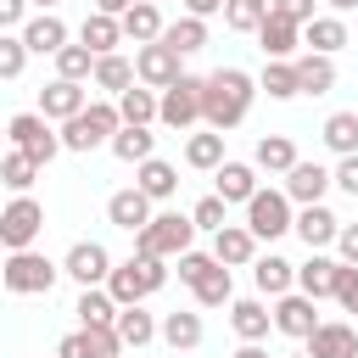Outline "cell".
<instances>
[{
    "label": "cell",
    "instance_id": "obj_1",
    "mask_svg": "<svg viewBox=\"0 0 358 358\" xmlns=\"http://www.w3.org/2000/svg\"><path fill=\"white\" fill-rule=\"evenodd\" d=\"M252 78L241 73V67H218V73H207L201 78V117H207V129H235L241 117H246V106H252Z\"/></svg>",
    "mask_w": 358,
    "mask_h": 358
},
{
    "label": "cell",
    "instance_id": "obj_2",
    "mask_svg": "<svg viewBox=\"0 0 358 358\" xmlns=\"http://www.w3.org/2000/svg\"><path fill=\"white\" fill-rule=\"evenodd\" d=\"M162 285H168L162 257H140V252L106 274V291H112V302H117V308H134L140 296H151V291H162Z\"/></svg>",
    "mask_w": 358,
    "mask_h": 358
},
{
    "label": "cell",
    "instance_id": "obj_3",
    "mask_svg": "<svg viewBox=\"0 0 358 358\" xmlns=\"http://www.w3.org/2000/svg\"><path fill=\"white\" fill-rule=\"evenodd\" d=\"M117 129H123L117 106L90 101L78 117H67V123H62V145H67V151H95V145H112V134H117Z\"/></svg>",
    "mask_w": 358,
    "mask_h": 358
},
{
    "label": "cell",
    "instance_id": "obj_4",
    "mask_svg": "<svg viewBox=\"0 0 358 358\" xmlns=\"http://www.w3.org/2000/svg\"><path fill=\"white\" fill-rule=\"evenodd\" d=\"M190 235H196V224L185 213H162V218H151L134 235V252L140 257H185L190 252Z\"/></svg>",
    "mask_w": 358,
    "mask_h": 358
},
{
    "label": "cell",
    "instance_id": "obj_5",
    "mask_svg": "<svg viewBox=\"0 0 358 358\" xmlns=\"http://www.w3.org/2000/svg\"><path fill=\"white\" fill-rule=\"evenodd\" d=\"M56 274H62V268L28 246V252H11V257H6V280H0V285L17 291V296H45V291L56 285Z\"/></svg>",
    "mask_w": 358,
    "mask_h": 358
},
{
    "label": "cell",
    "instance_id": "obj_6",
    "mask_svg": "<svg viewBox=\"0 0 358 358\" xmlns=\"http://www.w3.org/2000/svg\"><path fill=\"white\" fill-rule=\"evenodd\" d=\"M291 224H296V218H291V196H285V190H257V196L246 201V229H252L257 241H280Z\"/></svg>",
    "mask_w": 358,
    "mask_h": 358
},
{
    "label": "cell",
    "instance_id": "obj_7",
    "mask_svg": "<svg viewBox=\"0 0 358 358\" xmlns=\"http://www.w3.org/2000/svg\"><path fill=\"white\" fill-rule=\"evenodd\" d=\"M6 134H11V140H17V151H22L28 162H39V168H45V162L62 151V134H50V123H45L39 112L11 117V123H6Z\"/></svg>",
    "mask_w": 358,
    "mask_h": 358
},
{
    "label": "cell",
    "instance_id": "obj_8",
    "mask_svg": "<svg viewBox=\"0 0 358 358\" xmlns=\"http://www.w3.org/2000/svg\"><path fill=\"white\" fill-rule=\"evenodd\" d=\"M39 229H45V207H39L34 196H17V201L0 213V246H11V252H28Z\"/></svg>",
    "mask_w": 358,
    "mask_h": 358
},
{
    "label": "cell",
    "instance_id": "obj_9",
    "mask_svg": "<svg viewBox=\"0 0 358 358\" xmlns=\"http://www.w3.org/2000/svg\"><path fill=\"white\" fill-rule=\"evenodd\" d=\"M157 117L168 123V129H190L196 117H201V78H179V84H168L162 90V101H157Z\"/></svg>",
    "mask_w": 358,
    "mask_h": 358
},
{
    "label": "cell",
    "instance_id": "obj_10",
    "mask_svg": "<svg viewBox=\"0 0 358 358\" xmlns=\"http://www.w3.org/2000/svg\"><path fill=\"white\" fill-rule=\"evenodd\" d=\"M134 73H140L151 90H168V84H179V78H185V73H179V50H168L162 39H157V45H140Z\"/></svg>",
    "mask_w": 358,
    "mask_h": 358
},
{
    "label": "cell",
    "instance_id": "obj_11",
    "mask_svg": "<svg viewBox=\"0 0 358 358\" xmlns=\"http://www.w3.org/2000/svg\"><path fill=\"white\" fill-rule=\"evenodd\" d=\"M62 268L90 291V285H101V280L112 274V257H106V246H101V241H78V246L67 252V263H62Z\"/></svg>",
    "mask_w": 358,
    "mask_h": 358
},
{
    "label": "cell",
    "instance_id": "obj_12",
    "mask_svg": "<svg viewBox=\"0 0 358 358\" xmlns=\"http://www.w3.org/2000/svg\"><path fill=\"white\" fill-rule=\"evenodd\" d=\"M274 330H285V336H296V341H308V336L319 330V313H313V296H302V291L291 296V291H285V296L274 302Z\"/></svg>",
    "mask_w": 358,
    "mask_h": 358
},
{
    "label": "cell",
    "instance_id": "obj_13",
    "mask_svg": "<svg viewBox=\"0 0 358 358\" xmlns=\"http://www.w3.org/2000/svg\"><path fill=\"white\" fill-rule=\"evenodd\" d=\"M106 218H112L117 229L140 235V229L151 224V196H145V190H117V196L106 201Z\"/></svg>",
    "mask_w": 358,
    "mask_h": 358
},
{
    "label": "cell",
    "instance_id": "obj_14",
    "mask_svg": "<svg viewBox=\"0 0 358 358\" xmlns=\"http://www.w3.org/2000/svg\"><path fill=\"white\" fill-rule=\"evenodd\" d=\"M252 252H257V235H252L246 224H224V229L213 235V257H218L224 268H241V263H252Z\"/></svg>",
    "mask_w": 358,
    "mask_h": 358
},
{
    "label": "cell",
    "instance_id": "obj_15",
    "mask_svg": "<svg viewBox=\"0 0 358 358\" xmlns=\"http://www.w3.org/2000/svg\"><path fill=\"white\" fill-rule=\"evenodd\" d=\"M308 358H358V330L352 324H319L308 336Z\"/></svg>",
    "mask_w": 358,
    "mask_h": 358
},
{
    "label": "cell",
    "instance_id": "obj_16",
    "mask_svg": "<svg viewBox=\"0 0 358 358\" xmlns=\"http://www.w3.org/2000/svg\"><path fill=\"white\" fill-rule=\"evenodd\" d=\"M22 45H28L34 56H56V50L67 45V22H62L56 11H45V17L22 22Z\"/></svg>",
    "mask_w": 358,
    "mask_h": 358
},
{
    "label": "cell",
    "instance_id": "obj_17",
    "mask_svg": "<svg viewBox=\"0 0 358 358\" xmlns=\"http://www.w3.org/2000/svg\"><path fill=\"white\" fill-rule=\"evenodd\" d=\"M84 112V84H67V78H56V84H45L39 90V117H78Z\"/></svg>",
    "mask_w": 358,
    "mask_h": 358
},
{
    "label": "cell",
    "instance_id": "obj_18",
    "mask_svg": "<svg viewBox=\"0 0 358 358\" xmlns=\"http://www.w3.org/2000/svg\"><path fill=\"white\" fill-rule=\"evenodd\" d=\"M330 190V173L319 168V162H296L291 173H285V196L291 201H302V207H319V196Z\"/></svg>",
    "mask_w": 358,
    "mask_h": 358
},
{
    "label": "cell",
    "instance_id": "obj_19",
    "mask_svg": "<svg viewBox=\"0 0 358 358\" xmlns=\"http://www.w3.org/2000/svg\"><path fill=\"white\" fill-rule=\"evenodd\" d=\"M257 39H263V56H268V62H291V50H296V39H302V28L268 11V17H263V28H257Z\"/></svg>",
    "mask_w": 358,
    "mask_h": 358
},
{
    "label": "cell",
    "instance_id": "obj_20",
    "mask_svg": "<svg viewBox=\"0 0 358 358\" xmlns=\"http://www.w3.org/2000/svg\"><path fill=\"white\" fill-rule=\"evenodd\" d=\"M117 39H123V22H117V17H101V11H90L84 28H78V45H84L90 56H112Z\"/></svg>",
    "mask_w": 358,
    "mask_h": 358
},
{
    "label": "cell",
    "instance_id": "obj_21",
    "mask_svg": "<svg viewBox=\"0 0 358 358\" xmlns=\"http://www.w3.org/2000/svg\"><path fill=\"white\" fill-rule=\"evenodd\" d=\"M296 67V95H324V90H336V62L330 56H302V62H291Z\"/></svg>",
    "mask_w": 358,
    "mask_h": 358
},
{
    "label": "cell",
    "instance_id": "obj_22",
    "mask_svg": "<svg viewBox=\"0 0 358 358\" xmlns=\"http://www.w3.org/2000/svg\"><path fill=\"white\" fill-rule=\"evenodd\" d=\"M291 229H296V235H302V241H308V246H330V241H336V235H341V218H336V213H330V207H302V213H296V224H291Z\"/></svg>",
    "mask_w": 358,
    "mask_h": 358
},
{
    "label": "cell",
    "instance_id": "obj_23",
    "mask_svg": "<svg viewBox=\"0 0 358 358\" xmlns=\"http://www.w3.org/2000/svg\"><path fill=\"white\" fill-rule=\"evenodd\" d=\"M117 22H123V34H129L134 45H157V39H162V17H157V6H151V0H134Z\"/></svg>",
    "mask_w": 358,
    "mask_h": 358
},
{
    "label": "cell",
    "instance_id": "obj_24",
    "mask_svg": "<svg viewBox=\"0 0 358 358\" xmlns=\"http://www.w3.org/2000/svg\"><path fill=\"white\" fill-rule=\"evenodd\" d=\"M229 324H235V336H241V341H263V336H268V324H274V313H268L257 296H246V302H235V308H229Z\"/></svg>",
    "mask_w": 358,
    "mask_h": 358
},
{
    "label": "cell",
    "instance_id": "obj_25",
    "mask_svg": "<svg viewBox=\"0 0 358 358\" xmlns=\"http://www.w3.org/2000/svg\"><path fill=\"white\" fill-rule=\"evenodd\" d=\"M151 151H157V134H151V129L123 123V129L112 134V157H117V162H151Z\"/></svg>",
    "mask_w": 358,
    "mask_h": 358
},
{
    "label": "cell",
    "instance_id": "obj_26",
    "mask_svg": "<svg viewBox=\"0 0 358 358\" xmlns=\"http://www.w3.org/2000/svg\"><path fill=\"white\" fill-rule=\"evenodd\" d=\"M257 196V173L246 162H218V201H252Z\"/></svg>",
    "mask_w": 358,
    "mask_h": 358
},
{
    "label": "cell",
    "instance_id": "obj_27",
    "mask_svg": "<svg viewBox=\"0 0 358 358\" xmlns=\"http://www.w3.org/2000/svg\"><path fill=\"white\" fill-rule=\"evenodd\" d=\"M336 268L341 263H330V257H308L302 268H296V285H302V296H336Z\"/></svg>",
    "mask_w": 358,
    "mask_h": 358
},
{
    "label": "cell",
    "instance_id": "obj_28",
    "mask_svg": "<svg viewBox=\"0 0 358 358\" xmlns=\"http://www.w3.org/2000/svg\"><path fill=\"white\" fill-rule=\"evenodd\" d=\"M73 313L84 319V330H112V324H117V302H112V291H95V285L78 296Z\"/></svg>",
    "mask_w": 358,
    "mask_h": 358
},
{
    "label": "cell",
    "instance_id": "obj_29",
    "mask_svg": "<svg viewBox=\"0 0 358 358\" xmlns=\"http://www.w3.org/2000/svg\"><path fill=\"white\" fill-rule=\"evenodd\" d=\"M134 190H145L151 201H168V196L179 190V173H173V162H162V157L140 162V185H134Z\"/></svg>",
    "mask_w": 358,
    "mask_h": 358
},
{
    "label": "cell",
    "instance_id": "obj_30",
    "mask_svg": "<svg viewBox=\"0 0 358 358\" xmlns=\"http://www.w3.org/2000/svg\"><path fill=\"white\" fill-rule=\"evenodd\" d=\"M162 45H168V50H179V56H190V50H201V45H207V22H201V17H179V22H168V28H162Z\"/></svg>",
    "mask_w": 358,
    "mask_h": 358
},
{
    "label": "cell",
    "instance_id": "obj_31",
    "mask_svg": "<svg viewBox=\"0 0 358 358\" xmlns=\"http://www.w3.org/2000/svg\"><path fill=\"white\" fill-rule=\"evenodd\" d=\"M112 330H117L123 347H145V341L157 336V319L140 313V302H134V308H117V324H112Z\"/></svg>",
    "mask_w": 358,
    "mask_h": 358
},
{
    "label": "cell",
    "instance_id": "obj_32",
    "mask_svg": "<svg viewBox=\"0 0 358 358\" xmlns=\"http://www.w3.org/2000/svg\"><path fill=\"white\" fill-rule=\"evenodd\" d=\"M324 145L341 157H358V112H330L324 117Z\"/></svg>",
    "mask_w": 358,
    "mask_h": 358
},
{
    "label": "cell",
    "instance_id": "obj_33",
    "mask_svg": "<svg viewBox=\"0 0 358 358\" xmlns=\"http://www.w3.org/2000/svg\"><path fill=\"white\" fill-rule=\"evenodd\" d=\"M302 39L313 45V56H330V50L347 45V28H341V17H313V22L302 28Z\"/></svg>",
    "mask_w": 358,
    "mask_h": 358
},
{
    "label": "cell",
    "instance_id": "obj_34",
    "mask_svg": "<svg viewBox=\"0 0 358 358\" xmlns=\"http://www.w3.org/2000/svg\"><path fill=\"white\" fill-rule=\"evenodd\" d=\"M257 168H268V173H291V168H296V145H291L285 134H263V140H257Z\"/></svg>",
    "mask_w": 358,
    "mask_h": 358
},
{
    "label": "cell",
    "instance_id": "obj_35",
    "mask_svg": "<svg viewBox=\"0 0 358 358\" xmlns=\"http://www.w3.org/2000/svg\"><path fill=\"white\" fill-rule=\"evenodd\" d=\"M257 291H268V296H285L291 291V280H296V263H285V257H257Z\"/></svg>",
    "mask_w": 358,
    "mask_h": 358
},
{
    "label": "cell",
    "instance_id": "obj_36",
    "mask_svg": "<svg viewBox=\"0 0 358 358\" xmlns=\"http://www.w3.org/2000/svg\"><path fill=\"white\" fill-rule=\"evenodd\" d=\"M117 117H123V123H134V129H145V123L157 117V95H151V90H134V84H129V90L117 95Z\"/></svg>",
    "mask_w": 358,
    "mask_h": 358
},
{
    "label": "cell",
    "instance_id": "obj_37",
    "mask_svg": "<svg viewBox=\"0 0 358 358\" xmlns=\"http://www.w3.org/2000/svg\"><path fill=\"white\" fill-rule=\"evenodd\" d=\"M185 162H190V168H218V162H224V134H218V129L190 134V140H185Z\"/></svg>",
    "mask_w": 358,
    "mask_h": 358
},
{
    "label": "cell",
    "instance_id": "obj_38",
    "mask_svg": "<svg viewBox=\"0 0 358 358\" xmlns=\"http://www.w3.org/2000/svg\"><path fill=\"white\" fill-rule=\"evenodd\" d=\"M263 17H268V0H224V22L235 34H257Z\"/></svg>",
    "mask_w": 358,
    "mask_h": 358
},
{
    "label": "cell",
    "instance_id": "obj_39",
    "mask_svg": "<svg viewBox=\"0 0 358 358\" xmlns=\"http://www.w3.org/2000/svg\"><path fill=\"white\" fill-rule=\"evenodd\" d=\"M95 73V56L84 50V45H62L56 50V78H67V84H84Z\"/></svg>",
    "mask_w": 358,
    "mask_h": 358
},
{
    "label": "cell",
    "instance_id": "obj_40",
    "mask_svg": "<svg viewBox=\"0 0 358 358\" xmlns=\"http://www.w3.org/2000/svg\"><path fill=\"white\" fill-rule=\"evenodd\" d=\"M162 341H168L173 352L196 347V341H201V319H196V313H168V319H162Z\"/></svg>",
    "mask_w": 358,
    "mask_h": 358
},
{
    "label": "cell",
    "instance_id": "obj_41",
    "mask_svg": "<svg viewBox=\"0 0 358 358\" xmlns=\"http://www.w3.org/2000/svg\"><path fill=\"white\" fill-rule=\"evenodd\" d=\"M95 84L112 90V95H123V90L134 84V67H129L123 56H95Z\"/></svg>",
    "mask_w": 358,
    "mask_h": 358
},
{
    "label": "cell",
    "instance_id": "obj_42",
    "mask_svg": "<svg viewBox=\"0 0 358 358\" xmlns=\"http://www.w3.org/2000/svg\"><path fill=\"white\" fill-rule=\"evenodd\" d=\"M229 291H235V285H229V268H224V263H213V268L201 274V285H196V302H201V308H224V302H229Z\"/></svg>",
    "mask_w": 358,
    "mask_h": 358
},
{
    "label": "cell",
    "instance_id": "obj_43",
    "mask_svg": "<svg viewBox=\"0 0 358 358\" xmlns=\"http://www.w3.org/2000/svg\"><path fill=\"white\" fill-rule=\"evenodd\" d=\"M257 84L268 90V101H291V95H296V67H291V62H268Z\"/></svg>",
    "mask_w": 358,
    "mask_h": 358
},
{
    "label": "cell",
    "instance_id": "obj_44",
    "mask_svg": "<svg viewBox=\"0 0 358 358\" xmlns=\"http://www.w3.org/2000/svg\"><path fill=\"white\" fill-rule=\"evenodd\" d=\"M34 173H39V162H28V157H22V151H11V157H6V162H0V179H6V185H11V190H17V196H22V190H28V185H34Z\"/></svg>",
    "mask_w": 358,
    "mask_h": 358
},
{
    "label": "cell",
    "instance_id": "obj_45",
    "mask_svg": "<svg viewBox=\"0 0 358 358\" xmlns=\"http://www.w3.org/2000/svg\"><path fill=\"white\" fill-rule=\"evenodd\" d=\"M224 207H229V201H218V196H201V201H196V213H190V224L218 235V229H224Z\"/></svg>",
    "mask_w": 358,
    "mask_h": 358
},
{
    "label": "cell",
    "instance_id": "obj_46",
    "mask_svg": "<svg viewBox=\"0 0 358 358\" xmlns=\"http://www.w3.org/2000/svg\"><path fill=\"white\" fill-rule=\"evenodd\" d=\"M22 62H28V45H22V39H11V34H0V78H17V73H22Z\"/></svg>",
    "mask_w": 358,
    "mask_h": 358
},
{
    "label": "cell",
    "instance_id": "obj_47",
    "mask_svg": "<svg viewBox=\"0 0 358 358\" xmlns=\"http://www.w3.org/2000/svg\"><path fill=\"white\" fill-rule=\"evenodd\" d=\"M213 263H218L213 252H185V257H179V280H185V285L196 291V285H201V274H207Z\"/></svg>",
    "mask_w": 358,
    "mask_h": 358
},
{
    "label": "cell",
    "instance_id": "obj_48",
    "mask_svg": "<svg viewBox=\"0 0 358 358\" xmlns=\"http://www.w3.org/2000/svg\"><path fill=\"white\" fill-rule=\"evenodd\" d=\"M336 302H341L347 313H358V268H352V263L336 268Z\"/></svg>",
    "mask_w": 358,
    "mask_h": 358
},
{
    "label": "cell",
    "instance_id": "obj_49",
    "mask_svg": "<svg viewBox=\"0 0 358 358\" xmlns=\"http://www.w3.org/2000/svg\"><path fill=\"white\" fill-rule=\"evenodd\" d=\"M268 11H274V17H285V22H296V28H308V22H313V0H268Z\"/></svg>",
    "mask_w": 358,
    "mask_h": 358
},
{
    "label": "cell",
    "instance_id": "obj_50",
    "mask_svg": "<svg viewBox=\"0 0 358 358\" xmlns=\"http://www.w3.org/2000/svg\"><path fill=\"white\" fill-rule=\"evenodd\" d=\"M56 358H95V341H90V330H73V336H62Z\"/></svg>",
    "mask_w": 358,
    "mask_h": 358
},
{
    "label": "cell",
    "instance_id": "obj_51",
    "mask_svg": "<svg viewBox=\"0 0 358 358\" xmlns=\"http://www.w3.org/2000/svg\"><path fill=\"white\" fill-rule=\"evenodd\" d=\"M330 185H341L347 196H358V157H341V168L330 173Z\"/></svg>",
    "mask_w": 358,
    "mask_h": 358
},
{
    "label": "cell",
    "instance_id": "obj_52",
    "mask_svg": "<svg viewBox=\"0 0 358 358\" xmlns=\"http://www.w3.org/2000/svg\"><path fill=\"white\" fill-rule=\"evenodd\" d=\"M90 341H95V358H117V352H123L117 330H90Z\"/></svg>",
    "mask_w": 358,
    "mask_h": 358
},
{
    "label": "cell",
    "instance_id": "obj_53",
    "mask_svg": "<svg viewBox=\"0 0 358 358\" xmlns=\"http://www.w3.org/2000/svg\"><path fill=\"white\" fill-rule=\"evenodd\" d=\"M336 246H341V257H347V263L358 268V224H347V229L336 235Z\"/></svg>",
    "mask_w": 358,
    "mask_h": 358
},
{
    "label": "cell",
    "instance_id": "obj_54",
    "mask_svg": "<svg viewBox=\"0 0 358 358\" xmlns=\"http://www.w3.org/2000/svg\"><path fill=\"white\" fill-rule=\"evenodd\" d=\"M22 11H28V0H0V34H6L11 22H22Z\"/></svg>",
    "mask_w": 358,
    "mask_h": 358
},
{
    "label": "cell",
    "instance_id": "obj_55",
    "mask_svg": "<svg viewBox=\"0 0 358 358\" xmlns=\"http://www.w3.org/2000/svg\"><path fill=\"white\" fill-rule=\"evenodd\" d=\"M185 6H190V17H201V22H207L213 11H224V0H185Z\"/></svg>",
    "mask_w": 358,
    "mask_h": 358
},
{
    "label": "cell",
    "instance_id": "obj_56",
    "mask_svg": "<svg viewBox=\"0 0 358 358\" xmlns=\"http://www.w3.org/2000/svg\"><path fill=\"white\" fill-rule=\"evenodd\" d=\"M129 6H134V0H95V11H101V17H123Z\"/></svg>",
    "mask_w": 358,
    "mask_h": 358
},
{
    "label": "cell",
    "instance_id": "obj_57",
    "mask_svg": "<svg viewBox=\"0 0 358 358\" xmlns=\"http://www.w3.org/2000/svg\"><path fill=\"white\" fill-rule=\"evenodd\" d=\"M235 358H268V352H263V347H252V341H246V347H241V352H235Z\"/></svg>",
    "mask_w": 358,
    "mask_h": 358
},
{
    "label": "cell",
    "instance_id": "obj_58",
    "mask_svg": "<svg viewBox=\"0 0 358 358\" xmlns=\"http://www.w3.org/2000/svg\"><path fill=\"white\" fill-rule=\"evenodd\" d=\"M330 6H336V11H352V6H358V0H330Z\"/></svg>",
    "mask_w": 358,
    "mask_h": 358
},
{
    "label": "cell",
    "instance_id": "obj_59",
    "mask_svg": "<svg viewBox=\"0 0 358 358\" xmlns=\"http://www.w3.org/2000/svg\"><path fill=\"white\" fill-rule=\"evenodd\" d=\"M34 6H45V11H50V6H56V0H34Z\"/></svg>",
    "mask_w": 358,
    "mask_h": 358
},
{
    "label": "cell",
    "instance_id": "obj_60",
    "mask_svg": "<svg viewBox=\"0 0 358 358\" xmlns=\"http://www.w3.org/2000/svg\"><path fill=\"white\" fill-rule=\"evenodd\" d=\"M291 358H308V352H291Z\"/></svg>",
    "mask_w": 358,
    "mask_h": 358
},
{
    "label": "cell",
    "instance_id": "obj_61",
    "mask_svg": "<svg viewBox=\"0 0 358 358\" xmlns=\"http://www.w3.org/2000/svg\"><path fill=\"white\" fill-rule=\"evenodd\" d=\"M0 280H6V263H0Z\"/></svg>",
    "mask_w": 358,
    "mask_h": 358
},
{
    "label": "cell",
    "instance_id": "obj_62",
    "mask_svg": "<svg viewBox=\"0 0 358 358\" xmlns=\"http://www.w3.org/2000/svg\"><path fill=\"white\" fill-rule=\"evenodd\" d=\"M0 134H6V129H0Z\"/></svg>",
    "mask_w": 358,
    "mask_h": 358
}]
</instances>
